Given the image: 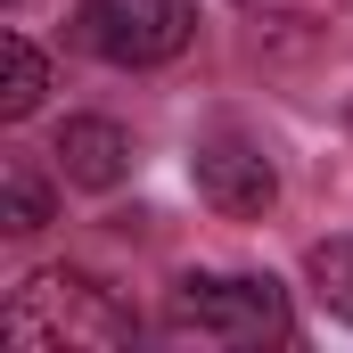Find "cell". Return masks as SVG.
Wrapping results in <instances>:
<instances>
[{"mask_svg": "<svg viewBox=\"0 0 353 353\" xmlns=\"http://www.w3.org/2000/svg\"><path fill=\"white\" fill-rule=\"evenodd\" d=\"M0 337L17 353H115V345L140 337V321H132V304L107 279H90L74 263H50L8 296Z\"/></svg>", "mask_w": 353, "mask_h": 353, "instance_id": "1", "label": "cell"}, {"mask_svg": "<svg viewBox=\"0 0 353 353\" xmlns=\"http://www.w3.org/2000/svg\"><path fill=\"white\" fill-rule=\"evenodd\" d=\"M165 329L197 345H288L296 312H288V288L263 271H189L165 296Z\"/></svg>", "mask_w": 353, "mask_h": 353, "instance_id": "2", "label": "cell"}, {"mask_svg": "<svg viewBox=\"0 0 353 353\" xmlns=\"http://www.w3.org/2000/svg\"><path fill=\"white\" fill-rule=\"evenodd\" d=\"M74 41L107 66H173L197 41V0H83Z\"/></svg>", "mask_w": 353, "mask_h": 353, "instance_id": "3", "label": "cell"}, {"mask_svg": "<svg viewBox=\"0 0 353 353\" xmlns=\"http://www.w3.org/2000/svg\"><path fill=\"white\" fill-rule=\"evenodd\" d=\"M189 181H197V197H205L214 214H230V222H255V214H271V197H279V165H271L247 132H214V140H197Z\"/></svg>", "mask_w": 353, "mask_h": 353, "instance_id": "4", "label": "cell"}, {"mask_svg": "<svg viewBox=\"0 0 353 353\" xmlns=\"http://www.w3.org/2000/svg\"><path fill=\"white\" fill-rule=\"evenodd\" d=\"M50 157H58V173L74 181V189L107 197V189H123V181H132V132H123V123H107V115H66Z\"/></svg>", "mask_w": 353, "mask_h": 353, "instance_id": "5", "label": "cell"}, {"mask_svg": "<svg viewBox=\"0 0 353 353\" xmlns=\"http://www.w3.org/2000/svg\"><path fill=\"white\" fill-rule=\"evenodd\" d=\"M0 50H8V74H0V123H25V115L41 107V90H50V58H41L25 33H8Z\"/></svg>", "mask_w": 353, "mask_h": 353, "instance_id": "6", "label": "cell"}, {"mask_svg": "<svg viewBox=\"0 0 353 353\" xmlns=\"http://www.w3.org/2000/svg\"><path fill=\"white\" fill-rule=\"evenodd\" d=\"M304 279H312V296H321V312L353 329V239H321V247L304 255Z\"/></svg>", "mask_w": 353, "mask_h": 353, "instance_id": "7", "label": "cell"}, {"mask_svg": "<svg viewBox=\"0 0 353 353\" xmlns=\"http://www.w3.org/2000/svg\"><path fill=\"white\" fill-rule=\"evenodd\" d=\"M41 222H50V181L33 173V165H8V173H0V230L33 239Z\"/></svg>", "mask_w": 353, "mask_h": 353, "instance_id": "8", "label": "cell"}]
</instances>
